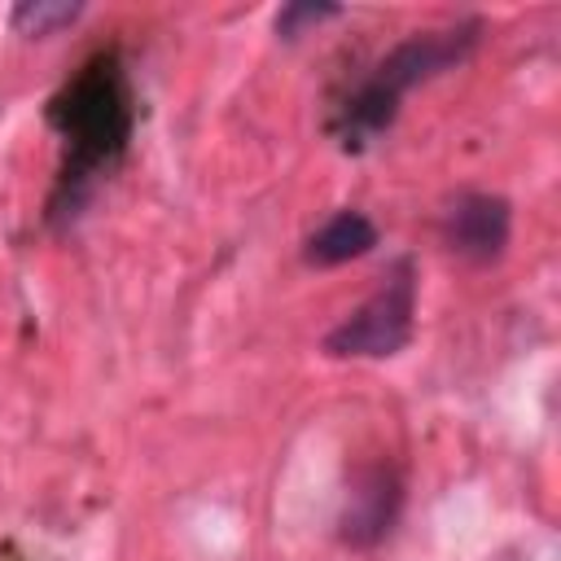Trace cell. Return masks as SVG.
Masks as SVG:
<instances>
[{
  "mask_svg": "<svg viewBox=\"0 0 561 561\" xmlns=\"http://www.w3.org/2000/svg\"><path fill=\"white\" fill-rule=\"evenodd\" d=\"M48 123L66 145L61 175L48 202V219L66 224L79 215L88 193L123 162L136 127V92L127 79V66L118 48H105L88 57L75 79L61 83V92L48 101Z\"/></svg>",
  "mask_w": 561,
  "mask_h": 561,
  "instance_id": "cell-1",
  "label": "cell"
},
{
  "mask_svg": "<svg viewBox=\"0 0 561 561\" xmlns=\"http://www.w3.org/2000/svg\"><path fill=\"white\" fill-rule=\"evenodd\" d=\"M478 22H456V26H447V31H416L412 39H403L394 53H386L377 66H373V75L346 96V105L337 110V140H342V149H364L373 136H381L386 127H390V118H394V110H399V101L416 88V83H425L430 75H438V70H447V66H456L473 44H478Z\"/></svg>",
  "mask_w": 561,
  "mask_h": 561,
  "instance_id": "cell-2",
  "label": "cell"
},
{
  "mask_svg": "<svg viewBox=\"0 0 561 561\" xmlns=\"http://www.w3.org/2000/svg\"><path fill=\"white\" fill-rule=\"evenodd\" d=\"M412 316H416V280H412V263H399L386 276V285L324 337V351L342 359H386L408 346Z\"/></svg>",
  "mask_w": 561,
  "mask_h": 561,
  "instance_id": "cell-3",
  "label": "cell"
},
{
  "mask_svg": "<svg viewBox=\"0 0 561 561\" xmlns=\"http://www.w3.org/2000/svg\"><path fill=\"white\" fill-rule=\"evenodd\" d=\"M508 228H513V215H508V202L495 197V193H465L451 202V210L443 215V237L447 245L469 259V263H491L504 254L508 245Z\"/></svg>",
  "mask_w": 561,
  "mask_h": 561,
  "instance_id": "cell-4",
  "label": "cell"
},
{
  "mask_svg": "<svg viewBox=\"0 0 561 561\" xmlns=\"http://www.w3.org/2000/svg\"><path fill=\"white\" fill-rule=\"evenodd\" d=\"M399 513V482L390 469H368L355 478V491L342 513V539L351 543H377Z\"/></svg>",
  "mask_w": 561,
  "mask_h": 561,
  "instance_id": "cell-5",
  "label": "cell"
},
{
  "mask_svg": "<svg viewBox=\"0 0 561 561\" xmlns=\"http://www.w3.org/2000/svg\"><path fill=\"white\" fill-rule=\"evenodd\" d=\"M377 245V228L368 215L359 210H337L333 219H324L311 237H307V263L316 267H337V263H351L359 254H368Z\"/></svg>",
  "mask_w": 561,
  "mask_h": 561,
  "instance_id": "cell-6",
  "label": "cell"
},
{
  "mask_svg": "<svg viewBox=\"0 0 561 561\" xmlns=\"http://www.w3.org/2000/svg\"><path fill=\"white\" fill-rule=\"evenodd\" d=\"M75 18H79V4H66V0H35V4L13 9V26L22 35H53L57 26H70Z\"/></svg>",
  "mask_w": 561,
  "mask_h": 561,
  "instance_id": "cell-7",
  "label": "cell"
},
{
  "mask_svg": "<svg viewBox=\"0 0 561 561\" xmlns=\"http://www.w3.org/2000/svg\"><path fill=\"white\" fill-rule=\"evenodd\" d=\"M333 13H337L333 4H285V9L276 13V31H280L285 39H298L302 26H316V22L333 18Z\"/></svg>",
  "mask_w": 561,
  "mask_h": 561,
  "instance_id": "cell-8",
  "label": "cell"
}]
</instances>
